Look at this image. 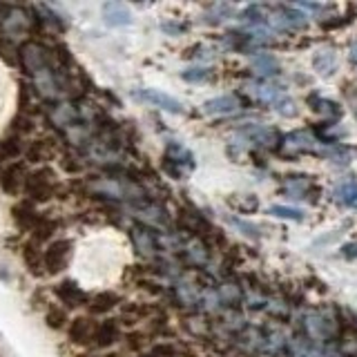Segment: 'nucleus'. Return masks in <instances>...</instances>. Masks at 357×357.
Returning <instances> with one entry per match:
<instances>
[{
    "label": "nucleus",
    "instance_id": "obj_1",
    "mask_svg": "<svg viewBox=\"0 0 357 357\" xmlns=\"http://www.w3.org/2000/svg\"><path fill=\"white\" fill-rule=\"evenodd\" d=\"M56 190H59V185L54 181V172L50 167H38V170L27 174L25 190H22V192H25V197L33 201V204H45V201L54 199Z\"/></svg>",
    "mask_w": 357,
    "mask_h": 357
},
{
    "label": "nucleus",
    "instance_id": "obj_2",
    "mask_svg": "<svg viewBox=\"0 0 357 357\" xmlns=\"http://www.w3.org/2000/svg\"><path fill=\"white\" fill-rule=\"evenodd\" d=\"M72 241L70 239H54L47 243V250H43L45 275H59L63 273L72 259Z\"/></svg>",
    "mask_w": 357,
    "mask_h": 357
},
{
    "label": "nucleus",
    "instance_id": "obj_3",
    "mask_svg": "<svg viewBox=\"0 0 357 357\" xmlns=\"http://www.w3.org/2000/svg\"><path fill=\"white\" fill-rule=\"evenodd\" d=\"M27 167L22 161H14L11 165H5L3 176H0V190L5 195L16 197L18 192L25 190V181H27Z\"/></svg>",
    "mask_w": 357,
    "mask_h": 357
},
{
    "label": "nucleus",
    "instance_id": "obj_4",
    "mask_svg": "<svg viewBox=\"0 0 357 357\" xmlns=\"http://www.w3.org/2000/svg\"><path fill=\"white\" fill-rule=\"evenodd\" d=\"M54 295L59 297V301H61V304H65L67 308L89 306V299H92L76 282H61V284H56L54 286Z\"/></svg>",
    "mask_w": 357,
    "mask_h": 357
},
{
    "label": "nucleus",
    "instance_id": "obj_5",
    "mask_svg": "<svg viewBox=\"0 0 357 357\" xmlns=\"http://www.w3.org/2000/svg\"><path fill=\"white\" fill-rule=\"evenodd\" d=\"M11 215H14L16 223H18V228L20 230H25V232H33V228L38 226V221L43 215H38V210H36V204L29 199H20L18 204L11 208Z\"/></svg>",
    "mask_w": 357,
    "mask_h": 357
},
{
    "label": "nucleus",
    "instance_id": "obj_6",
    "mask_svg": "<svg viewBox=\"0 0 357 357\" xmlns=\"http://www.w3.org/2000/svg\"><path fill=\"white\" fill-rule=\"evenodd\" d=\"M96 324L94 319L89 317H76L72 319L70 328H67V333H70V340L78 346H89L92 344V337H94V331H96Z\"/></svg>",
    "mask_w": 357,
    "mask_h": 357
},
{
    "label": "nucleus",
    "instance_id": "obj_7",
    "mask_svg": "<svg viewBox=\"0 0 357 357\" xmlns=\"http://www.w3.org/2000/svg\"><path fill=\"white\" fill-rule=\"evenodd\" d=\"M137 98L145 100V103H152L156 107H161L165 112H172V114H178V112H183V105L178 103L176 98L167 96L163 92H159V89H139L137 92Z\"/></svg>",
    "mask_w": 357,
    "mask_h": 357
},
{
    "label": "nucleus",
    "instance_id": "obj_8",
    "mask_svg": "<svg viewBox=\"0 0 357 357\" xmlns=\"http://www.w3.org/2000/svg\"><path fill=\"white\" fill-rule=\"evenodd\" d=\"M119 340V326L116 321H98L96 324V331H94V337L89 349H107Z\"/></svg>",
    "mask_w": 357,
    "mask_h": 357
},
{
    "label": "nucleus",
    "instance_id": "obj_9",
    "mask_svg": "<svg viewBox=\"0 0 357 357\" xmlns=\"http://www.w3.org/2000/svg\"><path fill=\"white\" fill-rule=\"evenodd\" d=\"M20 255H22V261H25V266H27V271L31 273V275H45V264H43V252L38 250V243L36 241H27L25 245H22V250H20Z\"/></svg>",
    "mask_w": 357,
    "mask_h": 357
},
{
    "label": "nucleus",
    "instance_id": "obj_10",
    "mask_svg": "<svg viewBox=\"0 0 357 357\" xmlns=\"http://www.w3.org/2000/svg\"><path fill=\"white\" fill-rule=\"evenodd\" d=\"M103 16L105 22L112 27H121V25H130L132 16H130V9L121 3H105L103 5Z\"/></svg>",
    "mask_w": 357,
    "mask_h": 357
},
{
    "label": "nucleus",
    "instance_id": "obj_11",
    "mask_svg": "<svg viewBox=\"0 0 357 357\" xmlns=\"http://www.w3.org/2000/svg\"><path fill=\"white\" fill-rule=\"evenodd\" d=\"M61 228V223L52 219V217H40L38 221V226L33 228L31 232V241H36V243H45V241H50L54 237V232Z\"/></svg>",
    "mask_w": 357,
    "mask_h": 357
},
{
    "label": "nucleus",
    "instance_id": "obj_12",
    "mask_svg": "<svg viewBox=\"0 0 357 357\" xmlns=\"http://www.w3.org/2000/svg\"><path fill=\"white\" fill-rule=\"evenodd\" d=\"M312 65H315V70L321 74V76H331L335 70H337V56H335L333 50H321L317 52L315 61H312Z\"/></svg>",
    "mask_w": 357,
    "mask_h": 357
},
{
    "label": "nucleus",
    "instance_id": "obj_13",
    "mask_svg": "<svg viewBox=\"0 0 357 357\" xmlns=\"http://www.w3.org/2000/svg\"><path fill=\"white\" fill-rule=\"evenodd\" d=\"M22 152H25V148H22L20 137L11 134L5 141H0V161H16Z\"/></svg>",
    "mask_w": 357,
    "mask_h": 357
},
{
    "label": "nucleus",
    "instance_id": "obj_14",
    "mask_svg": "<svg viewBox=\"0 0 357 357\" xmlns=\"http://www.w3.org/2000/svg\"><path fill=\"white\" fill-rule=\"evenodd\" d=\"M119 304V297L114 293H98L89 299V310L94 312V315H100V312H107Z\"/></svg>",
    "mask_w": 357,
    "mask_h": 357
},
{
    "label": "nucleus",
    "instance_id": "obj_15",
    "mask_svg": "<svg viewBox=\"0 0 357 357\" xmlns=\"http://www.w3.org/2000/svg\"><path fill=\"white\" fill-rule=\"evenodd\" d=\"M237 107H239V103L232 96H219V98H212L206 103L208 114H230V112H234Z\"/></svg>",
    "mask_w": 357,
    "mask_h": 357
},
{
    "label": "nucleus",
    "instance_id": "obj_16",
    "mask_svg": "<svg viewBox=\"0 0 357 357\" xmlns=\"http://www.w3.org/2000/svg\"><path fill=\"white\" fill-rule=\"evenodd\" d=\"M335 197H337L340 204L357 208V183L355 181H344L335 188Z\"/></svg>",
    "mask_w": 357,
    "mask_h": 357
},
{
    "label": "nucleus",
    "instance_id": "obj_17",
    "mask_svg": "<svg viewBox=\"0 0 357 357\" xmlns=\"http://www.w3.org/2000/svg\"><path fill=\"white\" fill-rule=\"evenodd\" d=\"M252 67L257 72H261V74H275L277 72V61L273 59V56L259 54V56H255Z\"/></svg>",
    "mask_w": 357,
    "mask_h": 357
},
{
    "label": "nucleus",
    "instance_id": "obj_18",
    "mask_svg": "<svg viewBox=\"0 0 357 357\" xmlns=\"http://www.w3.org/2000/svg\"><path fill=\"white\" fill-rule=\"evenodd\" d=\"M45 321H47V326L50 328H63L65 326V321H67V312L63 310V308H50L47 310V315H45Z\"/></svg>",
    "mask_w": 357,
    "mask_h": 357
},
{
    "label": "nucleus",
    "instance_id": "obj_19",
    "mask_svg": "<svg viewBox=\"0 0 357 357\" xmlns=\"http://www.w3.org/2000/svg\"><path fill=\"white\" fill-rule=\"evenodd\" d=\"M271 215H277V217H284V219H295V221H299L301 217H304V212L297 210V208H284V206H275V208H271Z\"/></svg>",
    "mask_w": 357,
    "mask_h": 357
},
{
    "label": "nucleus",
    "instance_id": "obj_20",
    "mask_svg": "<svg viewBox=\"0 0 357 357\" xmlns=\"http://www.w3.org/2000/svg\"><path fill=\"white\" fill-rule=\"evenodd\" d=\"M349 105L353 107V112H355V116H357V92H349Z\"/></svg>",
    "mask_w": 357,
    "mask_h": 357
},
{
    "label": "nucleus",
    "instance_id": "obj_21",
    "mask_svg": "<svg viewBox=\"0 0 357 357\" xmlns=\"http://www.w3.org/2000/svg\"><path fill=\"white\" fill-rule=\"evenodd\" d=\"M351 59L357 63V45H355V47H353V52H351Z\"/></svg>",
    "mask_w": 357,
    "mask_h": 357
},
{
    "label": "nucleus",
    "instance_id": "obj_22",
    "mask_svg": "<svg viewBox=\"0 0 357 357\" xmlns=\"http://www.w3.org/2000/svg\"><path fill=\"white\" fill-rule=\"evenodd\" d=\"M3 170H5V167H3V161H0V176H3Z\"/></svg>",
    "mask_w": 357,
    "mask_h": 357
},
{
    "label": "nucleus",
    "instance_id": "obj_23",
    "mask_svg": "<svg viewBox=\"0 0 357 357\" xmlns=\"http://www.w3.org/2000/svg\"><path fill=\"white\" fill-rule=\"evenodd\" d=\"M107 357H121V355H107Z\"/></svg>",
    "mask_w": 357,
    "mask_h": 357
}]
</instances>
